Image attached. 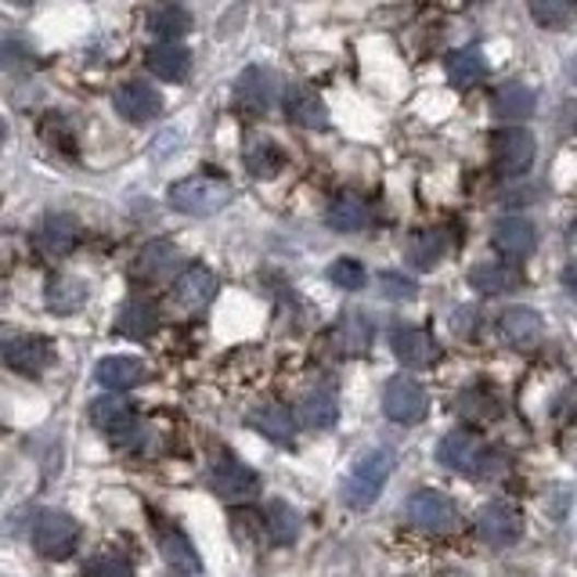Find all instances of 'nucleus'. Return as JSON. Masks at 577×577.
Masks as SVG:
<instances>
[{
	"instance_id": "nucleus-1",
	"label": "nucleus",
	"mask_w": 577,
	"mask_h": 577,
	"mask_svg": "<svg viewBox=\"0 0 577 577\" xmlns=\"http://www.w3.org/2000/svg\"><path fill=\"white\" fill-rule=\"evenodd\" d=\"M231 195H235L231 181L217 177V174H192L177 184H170L166 199L184 217H214L231 203Z\"/></svg>"
},
{
	"instance_id": "nucleus-2",
	"label": "nucleus",
	"mask_w": 577,
	"mask_h": 577,
	"mask_svg": "<svg viewBox=\"0 0 577 577\" xmlns=\"http://www.w3.org/2000/svg\"><path fill=\"white\" fill-rule=\"evenodd\" d=\"M394 462H397V455L390 448L365 451V455L354 462L350 476L343 481V501H347L350 509H368V506H372V501L383 495L390 473H394Z\"/></svg>"
},
{
	"instance_id": "nucleus-3",
	"label": "nucleus",
	"mask_w": 577,
	"mask_h": 577,
	"mask_svg": "<svg viewBox=\"0 0 577 577\" xmlns=\"http://www.w3.org/2000/svg\"><path fill=\"white\" fill-rule=\"evenodd\" d=\"M534 152H538L534 134L523 127H501L491 134V141H487L491 166H495L501 177H523L534 163Z\"/></svg>"
},
{
	"instance_id": "nucleus-4",
	"label": "nucleus",
	"mask_w": 577,
	"mask_h": 577,
	"mask_svg": "<svg viewBox=\"0 0 577 577\" xmlns=\"http://www.w3.org/2000/svg\"><path fill=\"white\" fill-rule=\"evenodd\" d=\"M88 419H91V426L97 429V434H105L119 448L138 445L141 434H145L141 423H138V415H134V408H130V401H123V397H97V401H91Z\"/></svg>"
},
{
	"instance_id": "nucleus-5",
	"label": "nucleus",
	"mask_w": 577,
	"mask_h": 577,
	"mask_svg": "<svg viewBox=\"0 0 577 577\" xmlns=\"http://www.w3.org/2000/svg\"><path fill=\"white\" fill-rule=\"evenodd\" d=\"M80 542V523L69 512L47 509L41 512V520L33 523V549L47 559H66L72 556V549Z\"/></svg>"
},
{
	"instance_id": "nucleus-6",
	"label": "nucleus",
	"mask_w": 577,
	"mask_h": 577,
	"mask_svg": "<svg viewBox=\"0 0 577 577\" xmlns=\"http://www.w3.org/2000/svg\"><path fill=\"white\" fill-rule=\"evenodd\" d=\"M437 459L448 465V470H455L462 476H484L491 470V451L481 437L473 434H462V429H455V434H448L445 440L437 445Z\"/></svg>"
},
{
	"instance_id": "nucleus-7",
	"label": "nucleus",
	"mask_w": 577,
	"mask_h": 577,
	"mask_svg": "<svg viewBox=\"0 0 577 577\" xmlns=\"http://www.w3.org/2000/svg\"><path fill=\"white\" fill-rule=\"evenodd\" d=\"M383 412H386L390 423H397V426H415V423L426 419L429 397H426V390L415 383V379L394 376V379L386 383V390H383Z\"/></svg>"
},
{
	"instance_id": "nucleus-8",
	"label": "nucleus",
	"mask_w": 577,
	"mask_h": 577,
	"mask_svg": "<svg viewBox=\"0 0 577 577\" xmlns=\"http://www.w3.org/2000/svg\"><path fill=\"white\" fill-rule=\"evenodd\" d=\"M408 520L415 527H423V531L445 534V531H455L459 527V509L445 491L423 487L408 498Z\"/></svg>"
},
{
	"instance_id": "nucleus-9",
	"label": "nucleus",
	"mask_w": 577,
	"mask_h": 577,
	"mask_svg": "<svg viewBox=\"0 0 577 577\" xmlns=\"http://www.w3.org/2000/svg\"><path fill=\"white\" fill-rule=\"evenodd\" d=\"M275 91H278V83H275L272 72L261 69V66H250L235 80V91H231V105H235L242 116L256 119V116H264L267 108L275 105Z\"/></svg>"
},
{
	"instance_id": "nucleus-10",
	"label": "nucleus",
	"mask_w": 577,
	"mask_h": 577,
	"mask_svg": "<svg viewBox=\"0 0 577 577\" xmlns=\"http://www.w3.org/2000/svg\"><path fill=\"white\" fill-rule=\"evenodd\" d=\"M210 487L217 491L220 498L231 501H245L261 491V473L250 470L245 462H239L235 455H220L210 465Z\"/></svg>"
},
{
	"instance_id": "nucleus-11",
	"label": "nucleus",
	"mask_w": 577,
	"mask_h": 577,
	"mask_svg": "<svg viewBox=\"0 0 577 577\" xmlns=\"http://www.w3.org/2000/svg\"><path fill=\"white\" fill-rule=\"evenodd\" d=\"M51 343L36 336H4L0 339V365H8L11 372L22 376H41L51 365Z\"/></svg>"
},
{
	"instance_id": "nucleus-12",
	"label": "nucleus",
	"mask_w": 577,
	"mask_h": 577,
	"mask_svg": "<svg viewBox=\"0 0 577 577\" xmlns=\"http://www.w3.org/2000/svg\"><path fill=\"white\" fill-rule=\"evenodd\" d=\"M476 531H481V538L491 549H509L520 542L523 517L509 501H491V506L481 509V517H476Z\"/></svg>"
},
{
	"instance_id": "nucleus-13",
	"label": "nucleus",
	"mask_w": 577,
	"mask_h": 577,
	"mask_svg": "<svg viewBox=\"0 0 577 577\" xmlns=\"http://www.w3.org/2000/svg\"><path fill=\"white\" fill-rule=\"evenodd\" d=\"M390 347H394V358L404 368H429L437 361V339L429 336L426 328L394 325L390 328Z\"/></svg>"
},
{
	"instance_id": "nucleus-14",
	"label": "nucleus",
	"mask_w": 577,
	"mask_h": 577,
	"mask_svg": "<svg viewBox=\"0 0 577 577\" xmlns=\"http://www.w3.org/2000/svg\"><path fill=\"white\" fill-rule=\"evenodd\" d=\"M281 108H286L289 123H297L303 130H325L328 127V108L318 97V91L303 88V83H289L281 91Z\"/></svg>"
},
{
	"instance_id": "nucleus-15",
	"label": "nucleus",
	"mask_w": 577,
	"mask_h": 577,
	"mask_svg": "<svg viewBox=\"0 0 577 577\" xmlns=\"http://www.w3.org/2000/svg\"><path fill=\"white\" fill-rule=\"evenodd\" d=\"M33 242L44 256H66L80 245V220L72 214H47Z\"/></svg>"
},
{
	"instance_id": "nucleus-16",
	"label": "nucleus",
	"mask_w": 577,
	"mask_h": 577,
	"mask_svg": "<svg viewBox=\"0 0 577 577\" xmlns=\"http://www.w3.org/2000/svg\"><path fill=\"white\" fill-rule=\"evenodd\" d=\"M113 105H116V113L123 119L149 123V119H155L159 113H163V94H159L155 88H149V83L130 80V83H123V88L113 94Z\"/></svg>"
},
{
	"instance_id": "nucleus-17",
	"label": "nucleus",
	"mask_w": 577,
	"mask_h": 577,
	"mask_svg": "<svg viewBox=\"0 0 577 577\" xmlns=\"http://www.w3.org/2000/svg\"><path fill=\"white\" fill-rule=\"evenodd\" d=\"M491 242H495V250L501 256H509V261H523V256H531L538 250V231L531 220H523V217H501L495 231H491Z\"/></svg>"
},
{
	"instance_id": "nucleus-18",
	"label": "nucleus",
	"mask_w": 577,
	"mask_h": 577,
	"mask_svg": "<svg viewBox=\"0 0 577 577\" xmlns=\"http://www.w3.org/2000/svg\"><path fill=\"white\" fill-rule=\"evenodd\" d=\"M498 333L509 347L531 350L534 343L542 339L545 325H542V314H538L534 307H509V311H501V318H498Z\"/></svg>"
},
{
	"instance_id": "nucleus-19",
	"label": "nucleus",
	"mask_w": 577,
	"mask_h": 577,
	"mask_svg": "<svg viewBox=\"0 0 577 577\" xmlns=\"http://www.w3.org/2000/svg\"><path fill=\"white\" fill-rule=\"evenodd\" d=\"M94 379L102 383L105 390H134L141 386L145 379H149V365H145L141 358H127V354H116V358H105L97 361L94 368Z\"/></svg>"
},
{
	"instance_id": "nucleus-20",
	"label": "nucleus",
	"mask_w": 577,
	"mask_h": 577,
	"mask_svg": "<svg viewBox=\"0 0 577 577\" xmlns=\"http://www.w3.org/2000/svg\"><path fill=\"white\" fill-rule=\"evenodd\" d=\"M214 297H217V275L203 264L184 267V272L177 275V281H174V300L181 307H188V311L206 307Z\"/></svg>"
},
{
	"instance_id": "nucleus-21",
	"label": "nucleus",
	"mask_w": 577,
	"mask_h": 577,
	"mask_svg": "<svg viewBox=\"0 0 577 577\" xmlns=\"http://www.w3.org/2000/svg\"><path fill=\"white\" fill-rule=\"evenodd\" d=\"M372 336H376V325L372 318L361 314V311H347L336 322L333 328V343L339 354H347V358H358L368 347H372Z\"/></svg>"
},
{
	"instance_id": "nucleus-22",
	"label": "nucleus",
	"mask_w": 577,
	"mask_h": 577,
	"mask_svg": "<svg viewBox=\"0 0 577 577\" xmlns=\"http://www.w3.org/2000/svg\"><path fill=\"white\" fill-rule=\"evenodd\" d=\"M523 281L520 267L517 264H506V261H481L470 272V286L484 297H501V292H512Z\"/></svg>"
},
{
	"instance_id": "nucleus-23",
	"label": "nucleus",
	"mask_w": 577,
	"mask_h": 577,
	"mask_svg": "<svg viewBox=\"0 0 577 577\" xmlns=\"http://www.w3.org/2000/svg\"><path fill=\"white\" fill-rule=\"evenodd\" d=\"M181 267V250L174 242L166 239H155L149 242L145 250L138 253V264H134V275L145 278V281H159V278H170Z\"/></svg>"
},
{
	"instance_id": "nucleus-24",
	"label": "nucleus",
	"mask_w": 577,
	"mask_h": 577,
	"mask_svg": "<svg viewBox=\"0 0 577 577\" xmlns=\"http://www.w3.org/2000/svg\"><path fill=\"white\" fill-rule=\"evenodd\" d=\"M368 224H372V210H368V203L358 199V195L343 192L328 206V228L339 231V235H361Z\"/></svg>"
},
{
	"instance_id": "nucleus-25",
	"label": "nucleus",
	"mask_w": 577,
	"mask_h": 577,
	"mask_svg": "<svg viewBox=\"0 0 577 577\" xmlns=\"http://www.w3.org/2000/svg\"><path fill=\"white\" fill-rule=\"evenodd\" d=\"M91 297V286L83 278L77 275H58L47 281V292H44V303H47V311H55V314H77L83 303H88Z\"/></svg>"
},
{
	"instance_id": "nucleus-26",
	"label": "nucleus",
	"mask_w": 577,
	"mask_h": 577,
	"mask_svg": "<svg viewBox=\"0 0 577 577\" xmlns=\"http://www.w3.org/2000/svg\"><path fill=\"white\" fill-rule=\"evenodd\" d=\"M250 423L253 429H261L267 440H275V445H292L297 440V419H292V412L286 404H261L256 412H250Z\"/></svg>"
},
{
	"instance_id": "nucleus-27",
	"label": "nucleus",
	"mask_w": 577,
	"mask_h": 577,
	"mask_svg": "<svg viewBox=\"0 0 577 577\" xmlns=\"http://www.w3.org/2000/svg\"><path fill=\"white\" fill-rule=\"evenodd\" d=\"M145 61H149L152 77L166 80V83H181L192 72V51L184 44H155L152 51L145 55Z\"/></svg>"
},
{
	"instance_id": "nucleus-28",
	"label": "nucleus",
	"mask_w": 577,
	"mask_h": 577,
	"mask_svg": "<svg viewBox=\"0 0 577 577\" xmlns=\"http://www.w3.org/2000/svg\"><path fill=\"white\" fill-rule=\"evenodd\" d=\"M159 328V311L141 297H134L119 307L116 314V333L127 336V339H149L152 333Z\"/></svg>"
},
{
	"instance_id": "nucleus-29",
	"label": "nucleus",
	"mask_w": 577,
	"mask_h": 577,
	"mask_svg": "<svg viewBox=\"0 0 577 577\" xmlns=\"http://www.w3.org/2000/svg\"><path fill=\"white\" fill-rule=\"evenodd\" d=\"M445 253H448V239H445V231H437V228L412 231L408 242H404V256H408V264L419 267V272H434Z\"/></svg>"
},
{
	"instance_id": "nucleus-30",
	"label": "nucleus",
	"mask_w": 577,
	"mask_h": 577,
	"mask_svg": "<svg viewBox=\"0 0 577 577\" xmlns=\"http://www.w3.org/2000/svg\"><path fill=\"white\" fill-rule=\"evenodd\" d=\"M538 108V94L523 83H501V88L491 94V113L498 119H527L534 116Z\"/></svg>"
},
{
	"instance_id": "nucleus-31",
	"label": "nucleus",
	"mask_w": 577,
	"mask_h": 577,
	"mask_svg": "<svg viewBox=\"0 0 577 577\" xmlns=\"http://www.w3.org/2000/svg\"><path fill=\"white\" fill-rule=\"evenodd\" d=\"M445 69H448V80L455 83V88H476V83L487 80V61L484 55L476 51V47H462V51H451L445 58Z\"/></svg>"
},
{
	"instance_id": "nucleus-32",
	"label": "nucleus",
	"mask_w": 577,
	"mask_h": 577,
	"mask_svg": "<svg viewBox=\"0 0 577 577\" xmlns=\"http://www.w3.org/2000/svg\"><path fill=\"white\" fill-rule=\"evenodd\" d=\"M159 549H163L166 567L174 570V574H181V577H199L203 574L199 552H195V545L181 531H166L163 542H159Z\"/></svg>"
},
{
	"instance_id": "nucleus-33",
	"label": "nucleus",
	"mask_w": 577,
	"mask_h": 577,
	"mask_svg": "<svg viewBox=\"0 0 577 577\" xmlns=\"http://www.w3.org/2000/svg\"><path fill=\"white\" fill-rule=\"evenodd\" d=\"M339 419V397L333 390H311L303 401H300V423L307 429H333Z\"/></svg>"
},
{
	"instance_id": "nucleus-34",
	"label": "nucleus",
	"mask_w": 577,
	"mask_h": 577,
	"mask_svg": "<svg viewBox=\"0 0 577 577\" xmlns=\"http://www.w3.org/2000/svg\"><path fill=\"white\" fill-rule=\"evenodd\" d=\"M242 159H245V170H250L253 177H264V181L275 177L281 163H286V155H281V149L272 138H250L245 141Z\"/></svg>"
},
{
	"instance_id": "nucleus-35",
	"label": "nucleus",
	"mask_w": 577,
	"mask_h": 577,
	"mask_svg": "<svg viewBox=\"0 0 577 577\" xmlns=\"http://www.w3.org/2000/svg\"><path fill=\"white\" fill-rule=\"evenodd\" d=\"M145 26H149V33L163 36V44H177V36H184L192 30V15L181 4H163V8L149 11Z\"/></svg>"
},
{
	"instance_id": "nucleus-36",
	"label": "nucleus",
	"mask_w": 577,
	"mask_h": 577,
	"mask_svg": "<svg viewBox=\"0 0 577 577\" xmlns=\"http://www.w3.org/2000/svg\"><path fill=\"white\" fill-rule=\"evenodd\" d=\"M267 534L275 545H292L300 538V512L289 501H272L267 506Z\"/></svg>"
},
{
	"instance_id": "nucleus-37",
	"label": "nucleus",
	"mask_w": 577,
	"mask_h": 577,
	"mask_svg": "<svg viewBox=\"0 0 577 577\" xmlns=\"http://www.w3.org/2000/svg\"><path fill=\"white\" fill-rule=\"evenodd\" d=\"M531 15L542 30H567L574 19V8L563 4V0H534Z\"/></svg>"
},
{
	"instance_id": "nucleus-38",
	"label": "nucleus",
	"mask_w": 577,
	"mask_h": 577,
	"mask_svg": "<svg viewBox=\"0 0 577 577\" xmlns=\"http://www.w3.org/2000/svg\"><path fill=\"white\" fill-rule=\"evenodd\" d=\"M328 281H333L336 289H347V292H358L365 289V267L361 261H354V256H339V261H333V267H328Z\"/></svg>"
},
{
	"instance_id": "nucleus-39",
	"label": "nucleus",
	"mask_w": 577,
	"mask_h": 577,
	"mask_svg": "<svg viewBox=\"0 0 577 577\" xmlns=\"http://www.w3.org/2000/svg\"><path fill=\"white\" fill-rule=\"evenodd\" d=\"M83 577H134V567L116 552H102L83 563Z\"/></svg>"
},
{
	"instance_id": "nucleus-40",
	"label": "nucleus",
	"mask_w": 577,
	"mask_h": 577,
	"mask_svg": "<svg viewBox=\"0 0 577 577\" xmlns=\"http://www.w3.org/2000/svg\"><path fill=\"white\" fill-rule=\"evenodd\" d=\"M459 412L465 419H495L498 415V401L495 394H484V390H465L459 397Z\"/></svg>"
},
{
	"instance_id": "nucleus-41",
	"label": "nucleus",
	"mask_w": 577,
	"mask_h": 577,
	"mask_svg": "<svg viewBox=\"0 0 577 577\" xmlns=\"http://www.w3.org/2000/svg\"><path fill=\"white\" fill-rule=\"evenodd\" d=\"M376 286H379V292H383L386 300H397V303L415 300V292H419V286H415L412 278H404L397 272H383V275L376 278Z\"/></svg>"
},
{
	"instance_id": "nucleus-42",
	"label": "nucleus",
	"mask_w": 577,
	"mask_h": 577,
	"mask_svg": "<svg viewBox=\"0 0 577 577\" xmlns=\"http://www.w3.org/2000/svg\"><path fill=\"white\" fill-rule=\"evenodd\" d=\"M473 318H476L473 307H459V311L451 314V328H455L459 336H470L473 333Z\"/></svg>"
},
{
	"instance_id": "nucleus-43",
	"label": "nucleus",
	"mask_w": 577,
	"mask_h": 577,
	"mask_svg": "<svg viewBox=\"0 0 577 577\" xmlns=\"http://www.w3.org/2000/svg\"><path fill=\"white\" fill-rule=\"evenodd\" d=\"M4 138H8V127H4V119H0V145H4Z\"/></svg>"
}]
</instances>
